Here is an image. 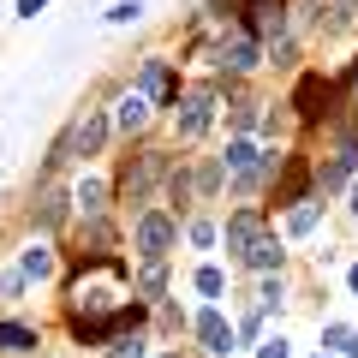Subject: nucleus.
<instances>
[{
    "instance_id": "nucleus-19",
    "label": "nucleus",
    "mask_w": 358,
    "mask_h": 358,
    "mask_svg": "<svg viewBox=\"0 0 358 358\" xmlns=\"http://www.w3.org/2000/svg\"><path fill=\"white\" fill-rule=\"evenodd\" d=\"M221 287H227V281H221V268H197V293H203V299H221Z\"/></svg>"
},
{
    "instance_id": "nucleus-14",
    "label": "nucleus",
    "mask_w": 358,
    "mask_h": 358,
    "mask_svg": "<svg viewBox=\"0 0 358 358\" xmlns=\"http://www.w3.org/2000/svg\"><path fill=\"white\" fill-rule=\"evenodd\" d=\"M317 215H322V203H299L293 215H287V233H293V239H305V233L317 227Z\"/></svg>"
},
{
    "instance_id": "nucleus-27",
    "label": "nucleus",
    "mask_w": 358,
    "mask_h": 358,
    "mask_svg": "<svg viewBox=\"0 0 358 358\" xmlns=\"http://www.w3.org/2000/svg\"><path fill=\"white\" fill-rule=\"evenodd\" d=\"M167 358H173V352H167Z\"/></svg>"
},
{
    "instance_id": "nucleus-16",
    "label": "nucleus",
    "mask_w": 358,
    "mask_h": 358,
    "mask_svg": "<svg viewBox=\"0 0 358 358\" xmlns=\"http://www.w3.org/2000/svg\"><path fill=\"white\" fill-rule=\"evenodd\" d=\"M281 293H287L281 275H275V281H263V287H257V310H281Z\"/></svg>"
},
{
    "instance_id": "nucleus-21",
    "label": "nucleus",
    "mask_w": 358,
    "mask_h": 358,
    "mask_svg": "<svg viewBox=\"0 0 358 358\" xmlns=\"http://www.w3.org/2000/svg\"><path fill=\"white\" fill-rule=\"evenodd\" d=\"M257 358H293V352H287V341H281V334H268V341L257 346Z\"/></svg>"
},
{
    "instance_id": "nucleus-12",
    "label": "nucleus",
    "mask_w": 358,
    "mask_h": 358,
    "mask_svg": "<svg viewBox=\"0 0 358 358\" xmlns=\"http://www.w3.org/2000/svg\"><path fill=\"white\" fill-rule=\"evenodd\" d=\"M36 346V329H24V322H0V352H30Z\"/></svg>"
},
{
    "instance_id": "nucleus-18",
    "label": "nucleus",
    "mask_w": 358,
    "mask_h": 358,
    "mask_svg": "<svg viewBox=\"0 0 358 358\" xmlns=\"http://www.w3.org/2000/svg\"><path fill=\"white\" fill-rule=\"evenodd\" d=\"M143 346H150L143 334H120V341H114V352H108V358H143Z\"/></svg>"
},
{
    "instance_id": "nucleus-11",
    "label": "nucleus",
    "mask_w": 358,
    "mask_h": 358,
    "mask_svg": "<svg viewBox=\"0 0 358 358\" xmlns=\"http://www.w3.org/2000/svg\"><path fill=\"white\" fill-rule=\"evenodd\" d=\"M102 197H108V185L102 179H78V192H72V203H78V215H102Z\"/></svg>"
},
{
    "instance_id": "nucleus-4",
    "label": "nucleus",
    "mask_w": 358,
    "mask_h": 358,
    "mask_svg": "<svg viewBox=\"0 0 358 358\" xmlns=\"http://www.w3.org/2000/svg\"><path fill=\"white\" fill-rule=\"evenodd\" d=\"M215 60L227 66V72H251V66L263 60V42H257L251 30H233V36L221 42V48H215Z\"/></svg>"
},
{
    "instance_id": "nucleus-17",
    "label": "nucleus",
    "mask_w": 358,
    "mask_h": 358,
    "mask_svg": "<svg viewBox=\"0 0 358 358\" xmlns=\"http://www.w3.org/2000/svg\"><path fill=\"white\" fill-rule=\"evenodd\" d=\"M66 221V197H48V203L36 209V227H60Z\"/></svg>"
},
{
    "instance_id": "nucleus-9",
    "label": "nucleus",
    "mask_w": 358,
    "mask_h": 358,
    "mask_svg": "<svg viewBox=\"0 0 358 358\" xmlns=\"http://www.w3.org/2000/svg\"><path fill=\"white\" fill-rule=\"evenodd\" d=\"M245 268H281V239H268V233H257L251 245H245V257H239Z\"/></svg>"
},
{
    "instance_id": "nucleus-1",
    "label": "nucleus",
    "mask_w": 358,
    "mask_h": 358,
    "mask_svg": "<svg viewBox=\"0 0 358 358\" xmlns=\"http://www.w3.org/2000/svg\"><path fill=\"white\" fill-rule=\"evenodd\" d=\"M162 173H167V155H131L126 173H120V197H126V203H150V192H155Z\"/></svg>"
},
{
    "instance_id": "nucleus-26",
    "label": "nucleus",
    "mask_w": 358,
    "mask_h": 358,
    "mask_svg": "<svg viewBox=\"0 0 358 358\" xmlns=\"http://www.w3.org/2000/svg\"><path fill=\"white\" fill-rule=\"evenodd\" d=\"M317 358H329V352H317Z\"/></svg>"
},
{
    "instance_id": "nucleus-6",
    "label": "nucleus",
    "mask_w": 358,
    "mask_h": 358,
    "mask_svg": "<svg viewBox=\"0 0 358 358\" xmlns=\"http://www.w3.org/2000/svg\"><path fill=\"white\" fill-rule=\"evenodd\" d=\"M257 233H263V215H257V209H239V215L227 221V251H233V257H245V245H251Z\"/></svg>"
},
{
    "instance_id": "nucleus-7",
    "label": "nucleus",
    "mask_w": 358,
    "mask_h": 358,
    "mask_svg": "<svg viewBox=\"0 0 358 358\" xmlns=\"http://www.w3.org/2000/svg\"><path fill=\"white\" fill-rule=\"evenodd\" d=\"M114 126H120V131H143V126H150V96H143V90L120 96V114H114Z\"/></svg>"
},
{
    "instance_id": "nucleus-24",
    "label": "nucleus",
    "mask_w": 358,
    "mask_h": 358,
    "mask_svg": "<svg viewBox=\"0 0 358 358\" xmlns=\"http://www.w3.org/2000/svg\"><path fill=\"white\" fill-rule=\"evenodd\" d=\"M352 293H358V263H352Z\"/></svg>"
},
{
    "instance_id": "nucleus-23",
    "label": "nucleus",
    "mask_w": 358,
    "mask_h": 358,
    "mask_svg": "<svg viewBox=\"0 0 358 358\" xmlns=\"http://www.w3.org/2000/svg\"><path fill=\"white\" fill-rule=\"evenodd\" d=\"M42 6H48V0H18V13H24V18H36Z\"/></svg>"
},
{
    "instance_id": "nucleus-5",
    "label": "nucleus",
    "mask_w": 358,
    "mask_h": 358,
    "mask_svg": "<svg viewBox=\"0 0 358 358\" xmlns=\"http://www.w3.org/2000/svg\"><path fill=\"white\" fill-rule=\"evenodd\" d=\"M192 329H197V341H203V352H215V358H227V352H233V322L221 317V310H203Z\"/></svg>"
},
{
    "instance_id": "nucleus-20",
    "label": "nucleus",
    "mask_w": 358,
    "mask_h": 358,
    "mask_svg": "<svg viewBox=\"0 0 358 358\" xmlns=\"http://www.w3.org/2000/svg\"><path fill=\"white\" fill-rule=\"evenodd\" d=\"M0 293H6V299L24 293V268H6V275H0Z\"/></svg>"
},
{
    "instance_id": "nucleus-22",
    "label": "nucleus",
    "mask_w": 358,
    "mask_h": 358,
    "mask_svg": "<svg viewBox=\"0 0 358 358\" xmlns=\"http://www.w3.org/2000/svg\"><path fill=\"white\" fill-rule=\"evenodd\" d=\"M162 281H167V275H162V263H150V268H143V281H138V287H143V293H162Z\"/></svg>"
},
{
    "instance_id": "nucleus-2",
    "label": "nucleus",
    "mask_w": 358,
    "mask_h": 358,
    "mask_svg": "<svg viewBox=\"0 0 358 358\" xmlns=\"http://www.w3.org/2000/svg\"><path fill=\"white\" fill-rule=\"evenodd\" d=\"M173 239H179V221H173V215H143V221H138V251L150 257V263H162Z\"/></svg>"
},
{
    "instance_id": "nucleus-15",
    "label": "nucleus",
    "mask_w": 358,
    "mask_h": 358,
    "mask_svg": "<svg viewBox=\"0 0 358 358\" xmlns=\"http://www.w3.org/2000/svg\"><path fill=\"white\" fill-rule=\"evenodd\" d=\"M143 18V0H114L108 6V24H138Z\"/></svg>"
},
{
    "instance_id": "nucleus-25",
    "label": "nucleus",
    "mask_w": 358,
    "mask_h": 358,
    "mask_svg": "<svg viewBox=\"0 0 358 358\" xmlns=\"http://www.w3.org/2000/svg\"><path fill=\"white\" fill-rule=\"evenodd\" d=\"M352 209H358V185H352Z\"/></svg>"
},
{
    "instance_id": "nucleus-3",
    "label": "nucleus",
    "mask_w": 358,
    "mask_h": 358,
    "mask_svg": "<svg viewBox=\"0 0 358 358\" xmlns=\"http://www.w3.org/2000/svg\"><path fill=\"white\" fill-rule=\"evenodd\" d=\"M209 120H215V90H192L179 102V138H203Z\"/></svg>"
},
{
    "instance_id": "nucleus-10",
    "label": "nucleus",
    "mask_w": 358,
    "mask_h": 358,
    "mask_svg": "<svg viewBox=\"0 0 358 358\" xmlns=\"http://www.w3.org/2000/svg\"><path fill=\"white\" fill-rule=\"evenodd\" d=\"M143 96H150V102H167V96H173V78H167V60H143Z\"/></svg>"
},
{
    "instance_id": "nucleus-8",
    "label": "nucleus",
    "mask_w": 358,
    "mask_h": 358,
    "mask_svg": "<svg viewBox=\"0 0 358 358\" xmlns=\"http://www.w3.org/2000/svg\"><path fill=\"white\" fill-rule=\"evenodd\" d=\"M102 143H108V114H84V126L72 131V150L78 155H96Z\"/></svg>"
},
{
    "instance_id": "nucleus-13",
    "label": "nucleus",
    "mask_w": 358,
    "mask_h": 358,
    "mask_svg": "<svg viewBox=\"0 0 358 358\" xmlns=\"http://www.w3.org/2000/svg\"><path fill=\"white\" fill-rule=\"evenodd\" d=\"M48 275H54V251L48 245H30L24 251V281H48Z\"/></svg>"
}]
</instances>
